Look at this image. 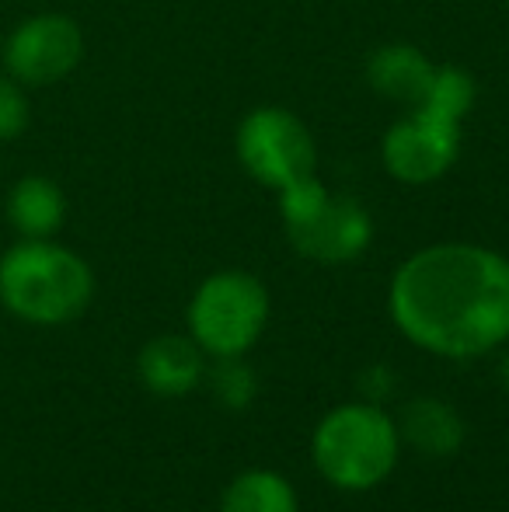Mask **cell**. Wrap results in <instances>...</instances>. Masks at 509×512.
<instances>
[{
    "label": "cell",
    "instance_id": "2",
    "mask_svg": "<svg viewBox=\"0 0 509 512\" xmlns=\"http://www.w3.org/2000/svg\"><path fill=\"white\" fill-rule=\"evenodd\" d=\"M95 276L88 262L63 244L21 241L0 258V300L32 324H67L88 310Z\"/></svg>",
    "mask_w": 509,
    "mask_h": 512
},
{
    "label": "cell",
    "instance_id": "18",
    "mask_svg": "<svg viewBox=\"0 0 509 512\" xmlns=\"http://www.w3.org/2000/svg\"><path fill=\"white\" fill-rule=\"evenodd\" d=\"M0 53H4V42H0Z\"/></svg>",
    "mask_w": 509,
    "mask_h": 512
},
{
    "label": "cell",
    "instance_id": "6",
    "mask_svg": "<svg viewBox=\"0 0 509 512\" xmlns=\"http://www.w3.org/2000/svg\"><path fill=\"white\" fill-rule=\"evenodd\" d=\"M234 147L248 175L276 192L300 178H311L318 168V147H314L311 129L290 108L265 105L248 112L238 126Z\"/></svg>",
    "mask_w": 509,
    "mask_h": 512
},
{
    "label": "cell",
    "instance_id": "7",
    "mask_svg": "<svg viewBox=\"0 0 509 512\" xmlns=\"http://www.w3.org/2000/svg\"><path fill=\"white\" fill-rule=\"evenodd\" d=\"M461 154V122L415 105L412 115L394 122L384 136V168L405 185H429L454 168Z\"/></svg>",
    "mask_w": 509,
    "mask_h": 512
},
{
    "label": "cell",
    "instance_id": "16",
    "mask_svg": "<svg viewBox=\"0 0 509 512\" xmlns=\"http://www.w3.org/2000/svg\"><path fill=\"white\" fill-rule=\"evenodd\" d=\"M28 126V98L14 77H0V143L21 136Z\"/></svg>",
    "mask_w": 509,
    "mask_h": 512
},
{
    "label": "cell",
    "instance_id": "8",
    "mask_svg": "<svg viewBox=\"0 0 509 512\" xmlns=\"http://www.w3.org/2000/svg\"><path fill=\"white\" fill-rule=\"evenodd\" d=\"M84 35L81 25L67 14H35L21 21L4 42L0 60L7 63L11 77L28 88L56 84L81 63Z\"/></svg>",
    "mask_w": 509,
    "mask_h": 512
},
{
    "label": "cell",
    "instance_id": "10",
    "mask_svg": "<svg viewBox=\"0 0 509 512\" xmlns=\"http://www.w3.org/2000/svg\"><path fill=\"white\" fill-rule=\"evenodd\" d=\"M436 67L429 63V56L415 46L405 42H394L384 46L377 53H370L367 60V81L377 95L391 98V102H405V105H422L429 84H433Z\"/></svg>",
    "mask_w": 509,
    "mask_h": 512
},
{
    "label": "cell",
    "instance_id": "19",
    "mask_svg": "<svg viewBox=\"0 0 509 512\" xmlns=\"http://www.w3.org/2000/svg\"><path fill=\"white\" fill-rule=\"evenodd\" d=\"M506 4H509V0H506Z\"/></svg>",
    "mask_w": 509,
    "mask_h": 512
},
{
    "label": "cell",
    "instance_id": "5",
    "mask_svg": "<svg viewBox=\"0 0 509 512\" xmlns=\"http://www.w3.org/2000/svg\"><path fill=\"white\" fill-rule=\"evenodd\" d=\"M269 321V290L241 269L213 272L189 304V331L213 359H238L262 338Z\"/></svg>",
    "mask_w": 509,
    "mask_h": 512
},
{
    "label": "cell",
    "instance_id": "15",
    "mask_svg": "<svg viewBox=\"0 0 509 512\" xmlns=\"http://www.w3.org/2000/svg\"><path fill=\"white\" fill-rule=\"evenodd\" d=\"M213 391H217V398L224 401L227 408L241 411L258 391L255 373L241 363V356L238 359H217V370H213Z\"/></svg>",
    "mask_w": 509,
    "mask_h": 512
},
{
    "label": "cell",
    "instance_id": "12",
    "mask_svg": "<svg viewBox=\"0 0 509 512\" xmlns=\"http://www.w3.org/2000/svg\"><path fill=\"white\" fill-rule=\"evenodd\" d=\"M401 439L429 457H447L464 443V422L447 401L440 398H415L401 415Z\"/></svg>",
    "mask_w": 509,
    "mask_h": 512
},
{
    "label": "cell",
    "instance_id": "13",
    "mask_svg": "<svg viewBox=\"0 0 509 512\" xmlns=\"http://www.w3.org/2000/svg\"><path fill=\"white\" fill-rule=\"evenodd\" d=\"M220 512H300L293 485L276 471H245L224 488Z\"/></svg>",
    "mask_w": 509,
    "mask_h": 512
},
{
    "label": "cell",
    "instance_id": "14",
    "mask_svg": "<svg viewBox=\"0 0 509 512\" xmlns=\"http://www.w3.org/2000/svg\"><path fill=\"white\" fill-rule=\"evenodd\" d=\"M422 105L433 108V112H440V115H450V119H457V122H464V115H468L471 105H475V81H471L468 70L450 67V63L447 67H436L433 84H429Z\"/></svg>",
    "mask_w": 509,
    "mask_h": 512
},
{
    "label": "cell",
    "instance_id": "9",
    "mask_svg": "<svg viewBox=\"0 0 509 512\" xmlns=\"http://www.w3.org/2000/svg\"><path fill=\"white\" fill-rule=\"evenodd\" d=\"M136 366H140V380L150 391L164 394V398H178V394H189L203 380L206 352L196 345V338L161 335L143 345Z\"/></svg>",
    "mask_w": 509,
    "mask_h": 512
},
{
    "label": "cell",
    "instance_id": "4",
    "mask_svg": "<svg viewBox=\"0 0 509 512\" xmlns=\"http://www.w3.org/2000/svg\"><path fill=\"white\" fill-rule=\"evenodd\" d=\"M279 216L290 244L311 262H353L374 241V220L367 209L349 196H332L314 175L279 192Z\"/></svg>",
    "mask_w": 509,
    "mask_h": 512
},
{
    "label": "cell",
    "instance_id": "1",
    "mask_svg": "<svg viewBox=\"0 0 509 512\" xmlns=\"http://www.w3.org/2000/svg\"><path fill=\"white\" fill-rule=\"evenodd\" d=\"M387 310L401 335L443 359L509 342V258L482 244H433L394 272Z\"/></svg>",
    "mask_w": 509,
    "mask_h": 512
},
{
    "label": "cell",
    "instance_id": "3",
    "mask_svg": "<svg viewBox=\"0 0 509 512\" xmlns=\"http://www.w3.org/2000/svg\"><path fill=\"white\" fill-rule=\"evenodd\" d=\"M401 453V429L377 401L332 408L311 439L314 467L342 492L377 488L394 471Z\"/></svg>",
    "mask_w": 509,
    "mask_h": 512
},
{
    "label": "cell",
    "instance_id": "11",
    "mask_svg": "<svg viewBox=\"0 0 509 512\" xmlns=\"http://www.w3.org/2000/svg\"><path fill=\"white\" fill-rule=\"evenodd\" d=\"M63 216H67V199L56 182L42 175H28L14 182L11 196H7V220L21 237L46 241L63 227Z\"/></svg>",
    "mask_w": 509,
    "mask_h": 512
},
{
    "label": "cell",
    "instance_id": "17",
    "mask_svg": "<svg viewBox=\"0 0 509 512\" xmlns=\"http://www.w3.org/2000/svg\"><path fill=\"white\" fill-rule=\"evenodd\" d=\"M499 377H503V387L509 391V352L503 356V363H499Z\"/></svg>",
    "mask_w": 509,
    "mask_h": 512
}]
</instances>
